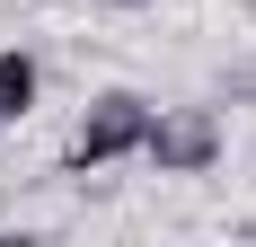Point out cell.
Returning <instances> with one entry per match:
<instances>
[{
	"label": "cell",
	"instance_id": "obj_4",
	"mask_svg": "<svg viewBox=\"0 0 256 247\" xmlns=\"http://www.w3.org/2000/svg\"><path fill=\"white\" fill-rule=\"evenodd\" d=\"M115 9H142V0H115Z\"/></svg>",
	"mask_w": 256,
	"mask_h": 247
},
{
	"label": "cell",
	"instance_id": "obj_3",
	"mask_svg": "<svg viewBox=\"0 0 256 247\" xmlns=\"http://www.w3.org/2000/svg\"><path fill=\"white\" fill-rule=\"evenodd\" d=\"M26 106H36V62L26 53H0V124L26 115Z\"/></svg>",
	"mask_w": 256,
	"mask_h": 247
},
{
	"label": "cell",
	"instance_id": "obj_1",
	"mask_svg": "<svg viewBox=\"0 0 256 247\" xmlns=\"http://www.w3.org/2000/svg\"><path fill=\"white\" fill-rule=\"evenodd\" d=\"M142 132H150V115H142V98H98L88 106V124H80V142H71V159L80 168H106V159H124V150H142Z\"/></svg>",
	"mask_w": 256,
	"mask_h": 247
},
{
	"label": "cell",
	"instance_id": "obj_2",
	"mask_svg": "<svg viewBox=\"0 0 256 247\" xmlns=\"http://www.w3.org/2000/svg\"><path fill=\"white\" fill-rule=\"evenodd\" d=\"M142 150H150L159 168H212V150H221V124L204 115V106H186V115H159L150 132H142Z\"/></svg>",
	"mask_w": 256,
	"mask_h": 247
}]
</instances>
